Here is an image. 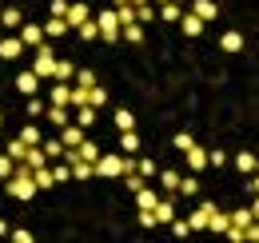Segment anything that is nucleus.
I'll return each mask as SVG.
<instances>
[{
	"mask_svg": "<svg viewBox=\"0 0 259 243\" xmlns=\"http://www.w3.org/2000/svg\"><path fill=\"white\" fill-rule=\"evenodd\" d=\"M92 168H96V176H104V180H120L124 172L136 168V159H132V155H104V152H100Z\"/></svg>",
	"mask_w": 259,
	"mask_h": 243,
	"instance_id": "obj_1",
	"label": "nucleus"
},
{
	"mask_svg": "<svg viewBox=\"0 0 259 243\" xmlns=\"http://www.w3.org/2000/svg\"><path fill=\"white\" fill-rule=\"evenodd\" d=\"M8 195H12V199H20V204H24V199H32V195H36L32 172H28L24 164H16V168H12V176H8Z\"/></svg>",
	"mask_w": 259,
	"mask_h": 243,
	"instance_id": "obj_2",
	"label": "nucleus"
},
{
	"mask_svg": "<svg viewBox=\"0 0 259 243\" xmlns=\"http://www.w3.org/2000/svg\"><path fill=\"white\" fill-rule=\"evenodd\" d=\"M52 64H56V52H52V44H48V40H40V44H36V64H32L36 80H52Z\"/></svg>",
	"mask_w": 259,
	"mask_h": 243,
	"instance_id": "obj_3",
	"label": "nucleus"
},
{
	"mask_svg": "<svg viewBox=\"0 0 259 243\" xmlns=\"http://www.w3.org/2000/svg\"><path fill=\"white\" fill-rule=\"evenodd\" d=\"M96 28H100V40H120V20H116L112 8H104L96 16Z\"/></svg>",
	"mask_w": 259,
	"mask_h": 243,
	"instance_id": "obj_4",
	"label": "nucleus"
},
{
	"mask_svg": "<svg viewBox=\"0 0 259 243\" xmlns=\"http://www.w3.org/2000/svg\"><path fill=\"white\" fill-rule=\"evenodd\" d=\"M176 195H160L156 199V208H152V215H156V227H167L171 219H176V204H171Z\"/></svg>",
	"mask_w": 259,
	"mask_h": 243,
	"instance_id": "obj_5",
	"label": "nucleus"
},
{
	"mask_svg": "<svg viewBox=\"0 0 259 243\" xmlns=\"http://www.w3.org/2000/svg\"><path fill=\"white\" fill-rule=\"evenodd\" d=\"M211 212H215V204H211V199H203V204H199V208L192 212L188 227H192V231H207V215H211Z\"/></svg>",
	"mask_w": 259,
	"mask_h": 243,
	"instance_id": "obj_6",
	"label": "nucleus"
},
{
	"mask_svg": "<svg viewBox=\"0 0 259 243\" xmlns=\"http://www.w3.org/2000/svg\"><path fill=\"white\" fill-rule=\"evenodd\" d=\"M188 8H192V12L199 16V20H203V24L220 16V8H215V0H188Z\"/></svg>",
	"mask_w": 259,
	"mask_h": 243,
	"instance_id": "obj_7",
	"label": "nucleus"
},
{
	"mask_svg": "<svg viewBox=\"0 0 259 243\" xmlns=\"http://www.w3.org/2000/svg\"><path fill=\"white\" fill-rule=\"evenodd\" d=\"M84 136H88V132H84L80 124H72V120H68L64 128H60V144H64V148H76V144H80Z\"/></svg>",
	"mask_w": 259,
	"mask_h": 243,
	"instance_id": "obj_8",
	"label": "nucleus"
},
{
	"mask_svg": "<svg viewBox=\"0 0 259 243\" xmlns=\"http://www.w3.org/2000/svg\"><path fill=\"white\" fill-rule=\"evenodd\" d=\"M176 24L184 28V36H192V40H195V36H199V32H203V20H199L195 12H188V8H184V16H180Z\"/></svg>",
	"mask_w": 259,
	"mask_h": 243,
	"instance_id": "obj_9",
	"label": "nucleus"
},
{
	"mask_svg": "<svg viewBox=\"0 0 259 243\" xmlns=\"http://www.w3.org/2000/svg\"><path fill=\"white\" fill-rule=\"evenodd\" d=\"M156 16H160V20H167V24H176V20L184 16V4H176V0H163V4H156Z\"/></svg>",
	"mask_w": 259,
	"mask_h": 243,
	"instance_id": "obj_10",
	"label": "nucleus"
},
{
	"mask_svg": "<svg viewBox=\"0 0 259 243\" xmlns=\"http://www.w3.org/2000/svg\"><path fill=\"white\" fill-rule=\"evenodd\" d=\"M20 52H24L20 36H4V40H0V60H16Z\"/></svg>",
	"mask_w": 259,
	"mask_h": 243,
	"instance_id": "obj_11",
	"label": "nucleus"
},
{
	"mask_svg": "<svg viewBox=\"0 0 259 243\" xmlns=\"http://www.w3.org/2000/svg\"><path fill=\"white\" fill-rule=\"evenodd\" d=\"M36 88H40V80H36V72H32V68L16 76V92H20V96H36Z\"/></svg>",
	"mask_w": 259,
	"mask_h": 243,
	"instance_id": "obj_12",
	"label": "nucleus"
},
{
	"mask_svg": "<svg viewBox=\"0 0 259 243\" xmlns=\"http://www.w3.org/2000/svg\"><path fill=\"white\" fill-rule=\"evenodd\" d=\"M188 168H192V172H203V168H207V148H199V144H192V148H188Z\"/></svg>",
	"mask_w": 259,
	"mask_h": 243,
	"instance_id": "obj_13",
	"label": "nucleus"
},
{
	"mask_svg": "<svg viewBox=\"0 0 259 243\" xmlns=\"http://www.w3.org/2000/svg\"><path fill=\"white\" fill-rule=\"evenodd\" d=\"M68 24H64V16H52L48 24H44V40H60V36H68Z\"/></svg>",
	"mask_w": 259,
	"mask_h": 243,
	"instance_id": "obj_14",
	"label": "nucleus"
},
{
	"mask_svg": "<svg viewBox=\"0 0 259 243\" xmlns=\"http://www.w3.org/2000/svg\"><path fill=\"white\" fill-rule=\"evenodd\" d=\"M84 20H88V4H68V12H64L68 28H76V24H84Z\"/></svg>",
	"mask_w": 259,
	"mask_h": 243,
	"instance_id": "obj_15",
	"label": "nucleus"
},
{
	"mask_svg": "<svg viewBox=\"0 0 259 243\" xmlns=\"http://www.w3.org/2000/svg\"><path fill=\"white\" fill-rule=\"evenodd\" d=\"M243 44H247L243 32H224V36H220V48H224V52H243Z\"/></svg>",
	"mask_w": 259,
	"mask_h": 243,
	"instance_id": "obj_16",
	"label": "nucleus"
},
{
	"mask_svg": "<svg viewBox=\"0 0 259 243\" xmlns=\"http://www.w3.org/2000/svg\"><path fill=\"white\" fill-rule=\"evenodd\" d=\"M68 172H72V180H92V176H96V168H92V164H88V159H76V164H68Z\"/></svg>",
	"mask_w": 259,
	"mask_h": 243,
	"instance_id": "obj_17",
	"label": "nucleus"
},
{
	"mask_svg": "<svg viewBox=\"0 0 259 243\" xmlns=\"http://www.w3.org/2000/svg\"><path fill=\"white\" fill-rule=\"evenodd\" d=\"M32 183H36V191H48V187H56L52 172H48V164H44V168H32Z\"/></svg>",
	"mask_w": 259,
	"mask_h": 243,
	"instance_id": "obj_18",
	"label": "nucleus"
},
{
	"mask_svg": "<svg viewBox=\"0 0 259 243\" xmlns=\"http://www.w3.org/2000/svg\"><path fill=\"white\" fill-rule=\"evenodd\" d=\"M156 176H160L163 191H167V195H176V183H180V172H176V168H160Z\"/></svg>",
	"mask_w": 259,
	"mask_h": 243,
	"instance_id": "obj_19",
	"label": "nucleus"
},
{
	"mask_svg": "<svg viewBox=\"0 0 259 243\" xmlns=\"http://www.w3.org/2000/svg\"><path fill=\"white\" fill-rule=\"evenodd\" d=\"M235 168H239L243 176H255V172H259V164H255V155H251V152H239V155H235Z\"/></svg>",
	"mask_w": 259,
	"mask_h": 243,
	"instance_id": "obj_20",
	"label": "nucleus"
},
{
	"mask_svg": "<svg viewBox=\"0 0 259 243\" xmlns=\"http://www.w3.org/2000/svg\"><path fill=\"white\" fill-rule=\"evenodd\" d=\"M76 152H80V159H88V164H96L100 148H96V140H88V136H84V140L76 144Z\"/></svg>",
	"mask_w": 259,
	"mask_h": 243,
	"instance_id": "obj_21",
	"label": "nucleus"
},
{
	"mask_svg": "<svg viewBox=\"0 0 259 243\" xmlns=\"http://www.w3.org/2000/svg\"><path fill=\"white\" fill-rule=\"evenodd\" d=\"M132 195H136V204H140V208H148V212H152V208H156V199H160V195H156L148 183H144L140 191H132Z\"/></svg>",
	"mask_w": 259,
	"mask_h": 243,
	"instance_id": "obj_22",
	"label": "nucleus"
},
{
	"mask_svg": "<svg viewBox=\"0 0 259 243\" xmlns=\"http://www.w3.org/2000/svg\"><path fill=\"white\" fill-rule=\"evenodd\" d=\"M40 40H44V28H40V24H24V32H20V44H40Z\"/></svg>",
	"mask_w": 259,
	"mask_h": 243,
	"instance_id": "obj_23",
	"label": "nucleus"
},
{
	"mask_svg": "<svg viewBox=\"0 0 259 243\" xmlns=\"http://www.w3.org/2000/svg\"><path fill=\"white\" fill-rule=\"evenodd\" d=\"M68 92H72L68 80H52V100L48 104H68Z\"/></svg>",
	"mask_w": 259,
	"mask_h": 243,
	"instance_id": "obj_24",
	"label": "nucleus"
},
{
	"mask_svg": "<svg viewBox=\"0 0 259 243\" xmlns=\"http://www.w3.org/2000/svg\"><path fill=\"white\" fill-rule=\"evenodd\" d=\"M76 124H80V128L88 132V128L96 124V108H92V104H80V112H76Z\"/></svg>",
	"mask_w": 259,
	"mask_h": 243,
	"instance_id": "obj_25",
	"label": "nucleus"
},
{
	"mask_svg": "<svg viewBox=\"0 0 259 243\" xmlns=\"http://www.w3.org/2000/svg\"><path fill=\"white\" fill-rule=\"evenodd\" d=\"M207 231H215V235H224V231H227V215L220 212V208L207 215Z\"/></svg>",
	"mask_w": 259,
	"mask_h": 243,
	"instance_id": "obj_26",
	"label": "nucleus"
},
{
	"mask_svg": "<svg viewBox=\"0 0 259 243\" xmlns=\"http://www.w3.org/2000/svg\"><path fill=\"white\" fill-rule=\"evenodd\" d=\"M44 112H48V120L56 124V128H64V124L72 120V116H68V108H64V104H52V108H44Z\"/></svg>",
	"mask_w": 259,
	"mask_h": 243,
	"instance_id": "obj_27",
	"label": "nucleus"
},
{
	"mask_svg": "<svg viewBox=\"0 0 259 243\" xmlns=\"http://www.w3.org/2000/svg\"><path fill=\"white\" fill-rule=\"evenodd\" d=\"M120 148H124V152H140V136H136V128H128V132H120Z\"/></svg>",
	"mask_w": 259,
	"mask_h": 243,
	"instance_id": "obj_28",
	"label": "nucleus"
},
{
	"mask_svg": "<svg viewBox=\"0 0 259 243\" xmlns=\"http://www.w3.org/2000/svg\"><path fill=\"white\" fill-rule=\"evenodd\" d=\"M72 72H76V64H72V60H56V64H52V80H72Z\"/></svg>",
	"mask_w": 259,
	"mask_h": 243,
	"instance_id": "obj_29",
	"label": "nucleus"
},
{
	"mask_svg": "<svg viewBox=\"0 0 259 243\" xmlns=\"http://www.w3.org/2000/svg\"><path fill=\"white\" fill-rule=\"evenodd\" d=\"M112 120H116V132H128V128H136V116H132L128 108H116V116H112Z\"/></svg>",
	"mask_w": 259,
	"mask_h": 243,
	"instance_id": "obj_30",
	"label": "nucleus"
},
{
	"mask_svg": "<svg viewBox=\"0 0 259 243\" xmlns=\"http://www.w3.org/2000/svg\"><path fill=\"white\" fill-rule=\"evenodd\" d=\"M76 36H80V40H100V28H96V20H84V24H76Z\"/></svg>",
	"mask_w": 259,
	"mask_h": 243,
	"instance_id": "obj_31",
	"label": "nucleus"
},
{
	"mask_svg": "<svg viewBox=\"0 0 259 243\" xmlns=\"http://www.w3.org/2000/svg\"><path fill=\"white\" fill-rule=\"evenodd\" d=\"M40 148H44V155H48V159H60V155H64V144H60V136H56V140H40Z\"/></svg>",
	"mask_w": 259,
	"mask_h": 243,
	"instance_id": "obj_32",
	"label": "nucleus"
},
{
	"mask_svg": "<svg viewBox=\"0 0 259 243\" xmlns=\"http://www.w3.org/2000/svg\"><path fill=\"white\" fill-rule=\"evenodd\" d=\"M251 219H255V208H251V212H247V208H239V212L227 215V223H235V227H247Z\"/></svg>",
	"mask_w": 259,
	"mask_h": 243,
	"instance_id": "obj_33",
	"label": "nucleus"
},
{
	"mask_svg": "<svg viewBox=\"0 0 259 243\" xmlns=\"http://www.w3.org/2000/svg\"><path fill=\"white\" fill-rule=\"evenodd\" d=\"M0 20H4L8 28H16V24H24V12H20V8H0Z\"/></svg>",
	"mask_w": 259,
	"mask_h": 243,
	"instance_id": "obj_34",
	"label": "nucleus"
},
{
	"mask_svg": "<svg viewBox=\"0 0 259 243\" xmlns=\"http://www.w3.org/2000/svg\"><path fill=\"white\" fill-rule=\"evenodd\" d=\"M120 36H124L128 44H140V40H144V24H124V28H120Z\"/></svg>",
	"mask_w": 259,
	"mask_h": 243,
	"instance_id": "obj_35",
	"label": "nucleus"
},
{
	"mask_svg": "<svg viewBox=\"0 0 259 243\" xmlns=\"http://www.w3.org/2000/svg\"><path fill=\"white\" fill-rule=\"evenodd\" d=\"M88 104H92V108H104V104H108V88L92 84V88H88Z\"/></svg>",
	"mask_w": 259,
	"mask_h": 243,
	"instance_id": "obj_36",
	"label": "nucleus"
},
{
	"mask_svg": "<svg viewBox=\"0 0 259 243\" xmlns=\"http://www.w3.org/2000/svg\"><path fill=\"white\" fill-rule=\"evenodd\" d=\"M152 20H156V8H152V0H148V4L136 8V24H152Z\"/></svg>",
	"mask_w": 259,
	"mask_h": 243,
	"instance_id": "obj_37",
	"label": "nucleus"
},
{
	"mask_svg": "<svg viewBox=\"0 0 259 243\" xmlns=\"http://www.w3.org/2000/svg\"><path fill=\"white\" fill-rule=\"evenodd\" d=\"M176 191H184V195H195V191H199V180H195V176H180Z\"/></svg>",
	"mask_w": 259,
	"mask_h": 243,
	"instance_id": "obj_38",
	"label": "nucleus"
},
{
	"mask_svg": "<svg viewBox=\"0 0 259 243\" xmlns=\"http://www.w3.org/2000/svg\"><path fill=\"white\" fill-rule=\"evenodd\" d=\"M24 152H28V144H24V140H20V136H16V140H12V144H8V159H24Z\"/></svg>",
	"mask_w": 259,
	"mask_h": 243,
	"instance_id": "obj_39",
	"label": "nucleus"
},
{
	"mask_svg": "<svg viewBox=\"0 0 259 243\" xmlns=\"http://www.w3.org/2000/svg\"><path fill=\"white\" fill-rule=\"evenodd\" d=\"M72 80H76L80 88H92V84H96V72H88V68H84V72H72Z\"/></svg>",
	"mask_w": 259,
	"mask_h": 243,
	"instance_id": "obj_40",
	"label": "nucleus"
},
{
	"mask_svg": "<svg viewBox=\"0 0 259 243\" xmlns=\"http://www.w3.org/2000/svg\"><path fill=\"white\" fill-rule=\"evenodd\" d=\"M136 172H140V176H144V180H152V176H156V172H160V168H156V164H152V159H136Z\"/></svg>",
	"mask_w": 259,
	"mask_h": 243,
	"instance_id": "obj_41",
	"label": "nucleus"
},
{
	"mask_svg": "<svg viewBox=\"0 0 259 243\" xmlns=\"http://www.w3.org/2000/svg\"><path fill=\"white\" fill-rule=\"evenodd\" d=\"M171 144H176V152H188L195 144V136H188V132H180V136H171Z\"/></svg>",
	"mask_w": 259,
	"mask_h": 243,
	"instance_id": "obj_42",
	"label": "nucleus"
},
{
	"mask_svg": "<svg viewBox=\"0 0 259 243\" xmlns=\"http://www.w3.org/2000/svg\"><path fill=\"white\" fill-rule=\"evenodd\" d=\"M24 100H28V104H24L28 116H40V112H44V100H40V96H24Z\"/></svg>",
	"mask_w": 259,
	"mask_h": 243,
	"instance_id": "obj_43",
	"label": "nucleus"
},
{
	"mask_svg": "<svg viewBox=\"0 0 259 243\" xmlns=\"http://www.w3.org/2000/svg\"><path fill=\"white\" fill-rule=\"evenodd\" d=\"M224 164H227V155L220 148H207V168H224Z\"/></svg>",
	"mask_w": 259,
	"mask_h": 243,
	"instance_id": "obj_44",
	"label": "nucleus"
},
{
	"mask_svg": "<svg viewBox=\"0 0 259 243\" xmlns=\"http://www.w3.org/2000/svg\"><path fill=\"white\" fill-rule=\"evenodd\" d=\"M167 227H171V235H180V239H184V235H192V227H188V219H171Z\"/></svg>",
	"mask_w": 259,
	"mask_h": 243,
	"instance_id": "obj_45",
	"label": "nucleus"
},
{
	"mask_svg": "<svg viewBox=\"0 0 259 243\" xmlns=\"http://www.w3.org/2000/svg\"><path fill=\"white\" fill-rule=\"evenodd\" d=\"M140 227L144 231H156V215L148 212V208H140Z\"/></svg>",
	"mask_w": 259,
	"mask_h": 243,
	"instance_id": "obj_46",
	"label": "nucleus"
},
{
	"mask_svg": "<svg viewBox=\"0 0 259 243\" xmlns=\"http://www.w3.org/2000/svg\"><path fill=\"white\" fill-rule=\"evenodd\" d=\"M224 235H227L231 243H243V239H247V231H243V227H235V223H227V231H224Z\"/></svg>",
	"mask_w": 259,
	"mask_h": 243,
	"instance_id": "obj_47",
	"label": "nucleus"
},
{
	"mask_svg": "<svg viewBox=\"0 0 259 243\" xmlns=\"http://www.w3.org/2000/svg\"><path fill=\"white\" fill-rule=\"evenodd\" d=\"M20 140H24V144H40V140H44V136H40V132H36L32 124H28V128H24V132H20Z\"/></svg>",
	"mask_w": 259,
	"mask_h": 243,
	"instance_id": "obj_48",
	"label": "nucleus"
},
{
	"mask_svg": "<svg viewBox=\"0 0 259 243\" xmlns=\"http://www.w3.org/2000/svg\"><path fill=\"white\" fill-rule=\"evenodd\" d=\"M12 168H16V159H8V155H0V180H8V176H12Z\"/></svg>",
	"mask_w": 259,
	"mask_h": 243,
	"instance_id": "obj_49",
	"label": "nucleus"
},
{
	"mask_svg": "<svg viewBox=\"0 0 259 243\" xmlns=\"http://www.w3.org/2000/svg\"><path fill=\"white\" fill-rule=\"evenodd\" d=\"M16 243H32V231H24V227H16V231H8Z\"/></svg>",
	"mask_w": 259,
	"mask_h": 243,
	"instance_id": "obj_50",
	"label": "nucleus"
},
{
	"mask_svg": "<svg viewBox=\"0 0 259 243\" xmlns=\"http://www.w3.org/2000/svg\"><path fill=\"white\" fill-rule=\"evenodd\" d=\"M48 8H52V16H64V12H68V0H52Z\"/></svg>",
	"mask_w": 259,
	"mask_h": 243,
	"instance_id": "obj_51",
	"label": "nucleus"
},
{
	"mask_svg": "<svg viewBox=\"0 0 259 243\" xmlns=\"http://www.w3.org/2000/svg\"><path fill=\"white\" fill-rule=\"evenodd\" d=\"M0 235H8V223H4V219H0Z\"/></svg>",
	"mask_w": 259,
	"mask_h": 243,
	"instance_id": "obj_52",
	"label": "nucleus"
},
{
	"mask_svg": "<svg viewBox=\"0 0 259 243\" xmlns=\"http://www.w3.org/2000/svg\"><path fill=\"white\" fill-rule=\"evenodd\" d=\"M176 4H188V0H176Z\"/></svg>",
	"mask_w": 259,
	"mask_h": 243,
	"instance_id": "obj_53",
	"label": "nucleus"
},
{
	"mask_svg": "<svg viewBox=\"0 0 259 243\" xmlns=\"http://www.w3.org/2000/svg\"><path fill=\"white\" fill-rule=\"evenodd\" d=\"M0 128H4V116H0Z\"/></svg>",
	"mask_w": 259,
	"mask_h": 243,
	"instance_id": "obj_54",
	"label": "nucleus"
},
{
	"mask_svg": "<svg viewBox=\"0 0 259 243\" xmlns=\"http://www.w3.org/2000/svg\"><path fill=\"white\" fill-rule=\"evenodd\" d=\"M156 4H163V0H156Z\"/></svg>",
	"mask_w": 259,
	"mask_h": 243,
	"instance_id": "obj_55",
	"label": "nucleus"
}]
</instances>
